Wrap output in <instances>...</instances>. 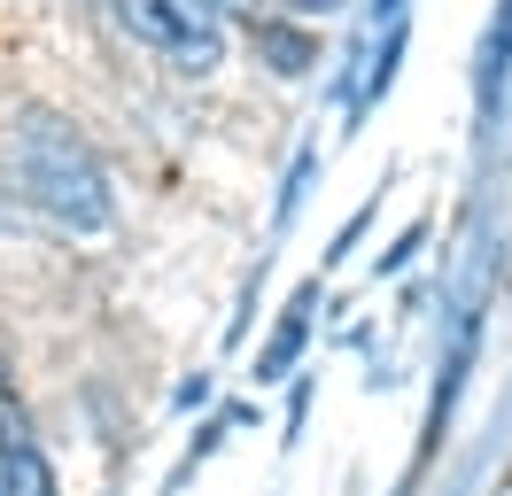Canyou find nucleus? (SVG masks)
<instances>
[{"mask_svg": "<svg viewBox=\"0 0 512 496\" xmlns=\"http://www.w3.org/2000/svg\"><path fill=\"white\" fill-rule=\"evenodd\" d=\"M16 465H24V442H16V434H8V419H0V496H24Z\"/></svg>", "mask_w": 512, "mask_h": 496, "instance_id": "5", "label": "nucleus"}, {"mask_svg": "<svg viewBox=\"0 0 512 496\" xmlns=\"http://www.w3.org/2000/svg\"><path fill=\"white\" fill-rule=\"evenodd\" d=\"M256 47L272 55V70H280V78H303V70L319 62V47H311L303 31H280V24H256Z\"/></svg>", "mask_w": 512, "mask_h": 496, "instance_id": "4", "label": "nucleus"}, {"mask_svg": "<svg viewBox=\"0 0 512 496\" xmlns=\"http://www.w3.org/2000/svg\"><path fill=\"white\" fill-rule=\"evenodd\" d=\"M311 303H319V287H303L288 303V318H280V334L264 341V357H256V380H280V372L303 357V334H311Z\"/></svg>", "mask_w": 512, "mask_h": 496, "instance_id": "3", "label": "nucleus"}, {"mask_svg": "<svg viewBox=\"0 0 512 496\" xmlns=\"http://www.w3.org/2000/svg\"><path fill=\"white\" fill-rule=\"evenodd\" d=\"M109 16L132 47L163 55L187 78H210L225 62V8L218 0H109Z\"/></svg>", "mask_w": 512, "mask_h": 496, "instance_id": "2", "label": "nucleus"}, {"mask_svg": "<svg viewBox=\"0 0 512 496\" xmlns=\"http://www.w3.org/2000/svg\"><path fill=\"white\" fill-rule=\"evenodd\" d=\"M218 8H225V16H233V8H249V16H256V0H218Z\"/></svg>", "mask_w": 512, "mask_h": 496, "instance_id": "7", "label": "nucleus"}, {"mask_svg": "<svg viewBox=\"0 0 512 496\" xmlns=\"http://www.w3.org/2000/svg\"><path fill=\"white\" fill-rule=\"evenodd\" d=\"M280 8H288V16H303V24H319V16H342L350 0H280Z\"/></svg>", "mask_w": 512, "mask_h": 496, "instance_id": "6", "label": "nucleus"}, {"mask_svg": "<svg viewBox=\"0 0 512 496\" xmlns=\"http://www.w3.org/2000/svg\"><path fill=\"white\" fill-rule=\"evenodd\" d=\"M8 171H16V194H24L47 225H63V233H101V225L117 217V194H109L101 155L86 148L63 117H47V109H32V117L16 124Z\"/></svg>", "mask_w": 512, "mask_h": 496, "instance_id": "1", "label": "nucleus"}]
</instances>
